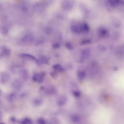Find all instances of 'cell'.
<instances>
[{"mask_svg":"<svg viewBox=\"0 0 124 124\" xmlns=\"http://www.w3.org/2000/svg\"><path fill=\"white\" fill-rule=\"evenodd\" d=\"M82 25V30H83V33H87L89 32L90 31V27L89 25L86 23H84Z\"/></svg>","mask_w":124,"mask_h":124,"instance_id":"44dd1931","label":"cell"},{"mask_svg":"<svg viewBox=\"0 0 124 124\" xmlns=\"http://www.w3.org/2000/svg\"><path fill=\"white\" fill-rule=\"evenodd\" d=\"M38 124H46V121L43 118L39 119L38 121Z\"/></svg>","mask_w":124,"mask_h":124,"instance_id":"f546056e","label":"cell"},{"mask_svg":"<svg viewBox=\"0 0 124 124\" xmlns=\"http://www.w3.org/2000/svg\"><path fill=\"white\" fill-rule=\"evenodd\" d=\"M77 77L79 80L82 81L84 79L86 76V73L84 70H79L77 72Z\"/></svg>","mask_w":124,"mask_h":124,"instance_id":"2e32d148","label":"cell"},{"mask_svg":"<svg viewBox=\"0 0 124 124\" xmlns=\"http://www.w3.org/2000/svg\"><path fill=\"white\" fill-rule=\"evenodd\" d=\"M8 28L5 25H0V33L6 34L8 32Z\"/></svg>","mask_w":124,"mask_h":124,"instance_id":"d6986e66","label":"cell"},{"mask_svg":"<svg viewBox=\"0 0 124 124\" xmlns=\"http://www.w3.org/2000/svg\"><path fill=\"white\" fill-rule=\"evenodd\" d=\"M42 103L43 100L40 98H36L33 101V103L36 106H39L42 104Z\"/></svg>","mask_w":124,"mask_h":124,"instance_id":"7402d4cb","label":"cell"},{"mask_svg":"<svg viewBox=\"0 0 124 124\" xmlns=\"http://www.w3.org/2000/svg\"><path fill=\"white\" fill-rule=\"evenodd\" d=\"M9 79L10 76L7 73L3 72L0 74V81L2 83H6L9 80Z\"/></svg>","mask_w":124,"mask_h":124,"instance_id":"8992f818","label":"cell"},{"mask_svg":"<svg viewBox=\"0 0 124 124\" xmlns=\"http://www.w3.org/2000/svg\"><path fill=\"white\" fill-rule=\"evenodd\" d=\"M17 98V95L15 93H11L8 96V100L10 103L14 102L16 100Z\"/></svg>","mask_w":124,"mask_h":124,"instance_id":"ac0fdd59","label":"cell"},{"mask_svg":"<svg viewBox=\"0 0 124 124\" xmlns=\"http://www.w3.org/2000/svg\"><path fill=\"white\" fill-rule=\"evenodd\" d=\"M1 7V4L0 3V8Z\"/></svg>","mask_w":124,"mask_h":124,"instance_id":"8d00e7d4","label":"cell"},{"mask_svg":"<svg viewBox=\"0 0 124 124\" xmlns=\"http://www.w3.org/2000/svg\"><path fill=\"white\" fill-rule=\"evenodd\" d=\"M1 90L0 89V97L1 96Z\"/></svg>","mask_w":124,"mask_h":124,"instance_id":"836d02e7","label":"cell"},{"mask_svg":"<svg viewBox=\"0 0 124 124\" xmlns=\"http://www.w3.org/2000/svg\"><path fill=\"white\" fill-rule=\"evenodd\" d=\"M16 119L15 117H12L10 118V121L12 123H15L16 122Z\"/></svg>","mask_w":124,"mask_h":124,"instance_id":"d6a6232c","label":"cell"},{"mask_svg":"<svg viewBox=\"0 0 124 124\" xmlns=\"http://www.w3.org/2000/svg\"><path fill=\"white\" fill-rule=\"evenodd\" d=\"M90 43H91V41L90 40H88V39H85V40L82 41L81 44L82 45H85V44Z\"/></svg>","mask_w":124,"mask_h":124,"instance_id":"f1b7e54d","label":"cell"},{"mask_svg":"<svg viewBox=\"0 0 124 124\" xmlns=\"http://www.w3.org/2000/svg\"><path fill=\"white\" fill-rule=\"evenodd\" d=\"M79 117L78 116H73L71 117L72 121L74 122H77L79 121Z\"/></svg>","mask_w":124,"mask_h":124,"instance_id":"484cf974","label":"cell"},{"mask_svg":"<svg viewBox=\"0 0 124 124\" xmlns=\"http://www.w3.org/2000/svg\"><path fill=\"white\" fill-rule=\"evenodd\" d=\"M108 3L110 6L112 7H116L119 5H122L124 3L122 1L120 0H109Z\"/></svg>","mask_w":124,"mask_h":124,"instance_id":"4fadbf2b","label":"cell"},{"mask_svg":"<svg viewBox=\"0 0 124 124\" xmlns=\"http://www.w3.org/2000/svg\"><path fill=\"white\" fill-rule=\"evenodd\" d=\"M1 112H0V119L1 118Z\"/></svg>","mask_w":124,"mask_h":124,"instance_id":"e575fe53","label":"cell"},{"mask_svg":"<svg viewBox=\"0 0 124 124\" xmlns=\"http://www.w3.org/2000/svg\"><path fill=\"white\" fill-rule=\"evenodd\" d=\"M53 68L55 71L59 72H62L64 71V68L60 64H57L53 66Z\"/></svg>","mask_w":124,"mask_h":124,"instance_id":"e0dca14e","label":"cell"},{"mask_svg":"<svg viewBox=\"0 0 124 124\" xmlns=\"http://www.w3.org/2000/svg\"><path fill=\"white\" fill-rule=\"evenodd\" d=\"M73 95L76 97L78 98L81 95V93L79 91L76 90V91H74L73 92Z\"/></svg>","mask_w":124,"mask_h":124,"instance_id":"83f0119b","label":"cell"},{"mask_svg":"<svg viewBox=\"0 0 124 124\" xmlns=\"http://www.w3.org/2000/svg\"><path fill=\"white\" fill-rule=\"evenodd\" d=\"M21 124H32V122L30 119L25 118L21 122Z\"/></svg>","mask_w":124,"mask_h":124,"instance_id":"603a6c76","label":"cell"},{"mask_svg":"<svg viewBox=\"0 0 124 124\" xmlns=\"http://www.w3.org/2000/svg\"><path fill=\"white\" fill-rule=\"evenodd\" d=\"M73 6V3L72 1H63L62 3V7L66 10H69L71 9Z\"/></svg>","mask_w":124,"mask_h":124,"instance_id":"5b68a950","label":"cell"},{"mask_svg":"<svg viewBox=\"0 0 124 124\" xmlns=\"http://www.w3.org/2000/svg\"><path fill=\"white\" fill-rule=\"evenodd\" d=\"M10 70L14 74H20L22 69L21 68V66L16 64H14L12 65L10 67Z\"/></svg>","mask_w":124,"mask_h":124,"instance_id":"277c9868","label":"cell"},{"mask_svg":"<svg viewBox=\"0 0 124 124\" xmlns=\"http://www.w3.org/2000/svg\"><path fill=\"white\" fill-rule=\"evenodd\" d=\"M11 48L5 45H0V59L8 57L11 53Z\"/></svg>","mask_w":124,"mask_h":124,"instance_id":"6da1fadb","label":"cell"},{"mask_svg":"<svg viewBox=\"0 0 124 124\" xmlns=\"http://www.w3.org/2000/svg\"><path fill=\"white\" fill-rule=\"evenodd\" d=\"M21 40L24 43H31L33 41V36L32 35L31 33H26L22 37Z\"/></svg>","mask_w":124,"mask_h":124,"instance_id":"52a82bcc","label":"cell"},{"mask_svg":"<svg viewBox=\"0 0 124 124\" xmlns=\"http://www.w3.org/2000/svg\"><path fill=\"white\" fill-rule=\"evenodd\" d=\"M0 124H4V123H1Z\"/></svg>","mask_w":124,"mask_h":124,"instance_id":"d590c367","label":"cell"},{"mask_svg":"<svg viewBox=\"0 0 124 124\" xmlns=\"http://www.w3.org/2000/svg\"><path fill=\"white\" fill-rule=\"evenodd\" d=\"M38 63L48 65L49 63V60L46 56H41L39 58V59L38 60Z\"/></svg>","mask_w":124,"mask_h":124,"instance_id":"5bb4252c","label":"cell"},{"mask_svg":"<svg viewBox=\"0 0 124 124\" xmlns=\"http://www.w3.org/2000/svg\"><path fill=\"white\" fill-rule=\"evenodd\" d=\"M50 74L51 77L54 79H56L58 77V74H57V72L55 71L51 72Z\"/></svg>","mask_w":124,"mask_h":124,"instance_id":"d4e9b609","label":"cell"},{"mask_svg":"<svg viewBox=\"0 0 124 124\" xmlns=\"http://www.w3.org/2000/svg\"><path fill=\"white\" fill-rule=\"evenodd\" d=\"M22 86V81L18 79H14L12 83V86L16 89H20Z\"/></svg>","mask_w":124,"mask_h":124,"instance_id":"30bf717a","label":"cell"},{"mask_svg":"<svg viewBox=\"0 0 124 124\" xmlns=\"http://www.w3.org/2000/svg\"><path fill=\"white\" fill-rule=\"evenodd\" d=\"M67 101V98L65 95L60 96L57 100V104L59 106H62L65 104Z\"/></svg>","mask_w":124,"mask_h":124,"instance_id":"7c38bea8","label":"cell"},{"mask_svg":"<svg viewBox=\"0 0 124 124\" xmlns=\"http://www.w3.org/2000/svg\"><path fill=\"white\" fill-rule=\"evenodd\" d=\"M20 75L24 80H27L29 76L28 72L27 71L25 70H23Z\"/></svg>","mask_w":124,"mask_h":124,"instance_id":"ffe728a7","label":"cell"},{"mask_svg":"<svg viewBox=\"0 0 124 124\" xmlns=\"http://www.w3.org/2000/svg\"><path fill=\"white\" fill-rule=\"evenodd\" d=\"M45 73H36L33 74L32 76V80L35 82H37L39 83H41L44 80Z\"/></svg>","mask_w":124,"mask_h":124,"instance_id":"7a4b0ae2","label":"cell"},{"mask_svg":"<svg viewBox=\"0 0 124 124\" xmlns=\"http://www.w3.org/2000/svg\"><path fill=\"white\" fill-rule=\"evenodd\" d=\"M108 30L104 28H100L98 30V35L101 37L106 36V35H108Z\"/></svg>","mask_w":124,"mask_h":124,"instance_id":"9a60e30c","label":"cell"},{"mask_svg":"<svg viewBox=\"0 0 124 124\" xmlns=\"http://www.w3.org/2000/svg\"><path fill=\"white\" fill-rule=\"evenodd\" d=\"M90 50L89 49H85L82 50L81 54V61H84L85 59L88 58L90 55Z\"/></svg>","mask_w":124,"mask_h":124,"instance_id":"9c48e42d","label":"cell"},{"mask_svg":"<svg viewBox=\"0 0 124 124\" xmlns=\"http://www.w3.org/2000/svg\"><path fill=\"white\" fill-rule=\"evenodd\" d=\"M65 47L67 49L69 50H72L73 49V46L71 43L69 42H67L65 44Z\"/></svg>","mask_w":124,"mask_h":124,"instance_id":"cb8c5ba5","label":"cell"},{"mask_svg":"<svg viewBox=\"0 0 124 124\" xmlns=\"http://www.w3.org/2000/svg\"><path fill=\"white\" fill-rule=\"evenodd\" d=\"M19 56L20 57L25 59L28 60H31V61H34L36 63H38V59H36L35 57L33 55L29 54H24V53H22L19 54Z\"/></svg>","mask_w":124,"mask_h":124,"instance_id":"3957f363","label":"cell"},{"mask_svg":"<svg viewBox=\"0 0 124 124\" xmlns=\"http://www.w3.org/2000/svg\"><path fill=\"white\" fill-rule=\"evenodd\" d=\"M52 47L54 49H57L60 47V44L59 43H56L53 44L52 45Z\"/></svg>","mask_w":124,"mask_h":124,"instance_id":"4dcf8cb0","label":"cell"},{"mask_svg":"<svg viewBox=\"0 0 124 124\" xmlns=\"http://www.w3.org/2000/svg\"><path fill=\"white\" fill-rule=\"evenodd\" d=\"M21 8L23 11H26L27 10L28 8L25 4H22L21 5Z\"/></svg>","mask_w":124,"mask_h":124,"instance_id":"1f68e13d","label":"cell"},{"mask_svg":"<svg viewBox=\"0 0 124 124\" xmlns=\"http://www.w3.org/2000/svg\"><path fill=\"white\" fill-rule=\"evenodd\" d=\"M116 56L119 57L124 56V44H122L118 47L116 51Z\"/></svg>","mask_w":124,"mask_h":124,"instance_id":"8fae6325","label":"cell"},{"mask_svg":"<svg viewBox=\"0 0 124 124\" xmlns=\"http://www.w3.org/2000/svg\"><path fill=\"white\" fill-rule=\"evenodd\" d=\"M71 30L72 32L75 33H83L82 25H73L71 27Z\"/></svg>","mask_w":124,"mask_h":124,"instance_id":"ba28073f","label":"cell"},{"mask_svg":"<svg viewBox=\"0 0 124 124\" xmlns=\"http://www.w3.org/2000/svg\"><path fill=\"white\" fill-rule=\"evenodd\" d=\"M49 124H59V122L57 119L54 118L50 121Z\"/></svg>","mask_w":124,"mask_h":124,"instance_id":"4316f807","label":"cell"}]
</instances>
